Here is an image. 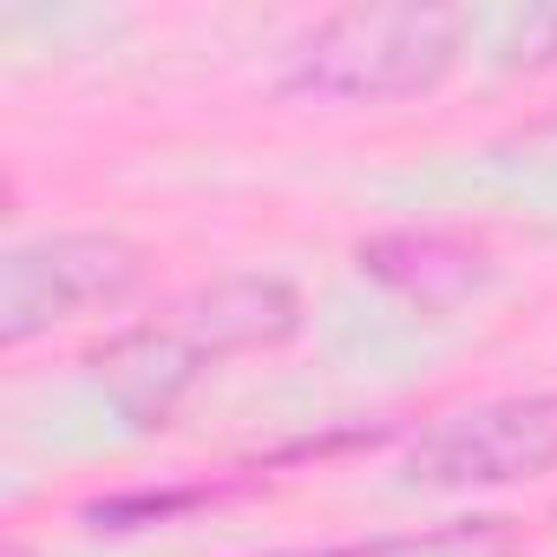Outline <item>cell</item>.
<instances>
[{
  "label": "cell",
  "mask_w": 557,
  "mask_h": 557,
  "mask_svg": "<svg viewBox=\"0 0 557 557\" xmlns=\"http://www.w3.org/2000/svg\"><path fill=\"white\" fill-rule=\"evenodd\" d=\"M466 53V14L433 0L342 8L315 21L283 66V92L309 106H394L426 99Z\"/></svg>",
  "instance_id": "1"
},
{
  "label": "cell",
  "mask_w": 557,
  "mask_h": 557,
  "mask_svg": "<svg viewBox=\"0 0 557 557\" xmlns=\"http://www.w3.org/2000/svg\"><path fill=\"white\" fill-rule=\"evenodd\" d=\"M145 283V249L119 230H53L0 262V348H27L66 322L112 315Z\"/></svg>",
  "instance_id": "2"
},
{
  "label": "cell",
  "mask_w": 557,
  "mask_h": 557,
  "mask_svg": "<svg viewBox=\"0 0 557 557\" xmlns=\"http://www.w3.org/2000/svg\"><path fill=\"white\" fill-rule=\"evenodd\" d=\"M550 466H557V394H498L420 426L400 479L420 492H492V485H531Z\"/></svg>",
  "instance_id": "3"
},
{
  "label": "cell",
  "mask_w": 557,
  "mask_h": 557,
  "mask_svg": "<svg viewBox=\"0 0 557 557\" xmlns=\"http://www.w3.org/2000/svg\"><path fill=\"white\" fill-rule=\"evenodd\" d=\"M86 368H92L99 394H106L138 433L171 426V413H177V407L190 400V387L210 374V361L197 355V342H190L171 315H151V322L119 329L112 342L92 348Z\"/></svg>",
  "instance_id": "4"
},
{
  "label": "cell",
  "mask_w": 557,
  "mask_h": 557,
  "mask_svg": "<svg viewBox=\"0 0 557 557\" xmlns=\"http://www.w3.org/2000/svg\"><path fill=\"white\" fill-rule=\"evenodd\" d=\"M210 368L236 361V355H269L302 329V296L283 275H216V283L177 296L164 309Z\"/></svg>",
  "instance_id": "5"
},
{
  "label": "cell",
  "mask_w": 557,
  "mask_h": 557,
  "mask_svg": "<svg viewBox=\"0 0 557 557\" xmlns=\"http://www.w3.org/2000/svg\"><path fill=\"white\" fill-rule=\"evenodd\" d=\"M355 262L413 309H453L466 296H485L498 275L492 249L453 230H381L355 249Z\"/></svg>",
  "instance_id": "6"
},
{
  "label": "cell",
  "mask_w": 557,
  "mask_h": 557,
  "mask_svg": "<svg viewBox=\"0 0 557 557\" xmlns=\"http://www.w3.org/2000/svg\"><path fill=\"white\" fill-rule=\"evenodd\" d=\"M374 557H524V537L511 518H453L433 531H407V537H374Z\"/></svg>",
  "instance_id": "7"
},
{
  "label": "cell",
  "mask_w": 557,
  "mask_h": 557,
  "mask_svg": "<svg viewBox=\"0 0 557 557\" xmlns=\"http://www.w3.org/2000/svg\"><path fill=\"white\" fill-rule=\"evenodd\" d=\"M505 66H557V8H531L511 21Z\"/></svg>",
  "instance_id": "8"
},
{
  "label": "cell",
  "mask_w": 557,
  "mask_h": 557,
  "mask_svg": "<svg viewBox=\"0 0 557 557\" xmlns=\"http://www.w3.org/2000/svg\"><path fill=\"white\" fill-rule=\"evenodd\" d=\"M269 557H374V537L368 544H322V550H269Z\"/></svg>",
  "instance_id": "9"
},
{
  "label": "cell",
  "mask_w": 557,
  "mask_h": 557,
  "mask_svg": "<svg viewBox=\"0 0 557 557\" xmlns=\"http://www.w3.org/2000/svg\"><path fill=\"white\" fill-rule=\"evenodd\" d=\"M8 557H27V550H21V544H8Z\"/></svg>",
  "instance_id": "10"
}]
</instances>
